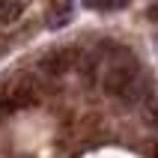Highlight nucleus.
Here are the masks:
<instances>
[{"label": "nucleus", "instance_id": "4", "mask_svg": "<svg viewBox=\"0 0 158 158\" xmlns=\"http://www.w3.org/2000/svg\"><path fill=\"white\" fill-rule=\"evenodd\" d=\"M24 12V6L18 3V0H0V24H12L18 21Z\"/></svg>", "mask_w": 158, "mask_h": 158}, {"label": "nucleus", "instance_id": "5", "mask_svg": "<svg viewBox=\"0 0 158 158\" xmlns=\"http://www.w3.org/2000/svg\"><path fill=\"white\" fill-rule=\"evenodd\" d=\"M84 3L96 12H114V9H123L128 0H84Z\"/></svg>", "mask_w": 158, "mask_h": 158}, {"label": "nucleus", "instance_id": "2", "mask_svg": "<svg viewBox=\"0 0 158 158\" xmlns=\"http://www.w3.org/2000/svg\"><path fill=\"white\" fill-rule=\"evenodd\" d=\"M42 69L51 72V75H63V72L69 69V51H54V54H48V57L42 60Z\"/></svg>", "mask_w": 158, "mask_h": 158}, {"label": "nucleus", "instance_id": "3", "mask_svg": "<svg viewBox=\"0 0 158 158\" xmlns=\"http://www.w3.org/2000/svg\"><path fill=\"white\" fill-rule=\"evenodd\" d=\"M69 18H72V3H69V0H63L60 6H54L51 12H48V27L57 30V27L69 24Z\"/></svg>", "mask_w": 158, "mask_h": 158}, {"label": "nucleus", "instance_id": "1", "mask_svg": "<svg viewBox=\"0 0 158 158\" xmlns=\"http://www.w3.org/2000/svg\"><path fill=\"white\" fill-rule=\"evenodd\" d=\"M102 87H105L107 96L119 98V102H134L143 89L140 69L134 63H114V66H107L105 78H102Z\"/></svg>", "mask_w": 158, "mask_h": 158}, {"label": "nucleus", "instance_id": "6", "mask_svg": "<svg viewBox=\"0 0 158 158\" xmlns=\"http://www.w3.org/2000/svg\"><path fill=\"white\" fill-rule=\"evenodd\" d=\"M12 107H15V105H12V98H0V119H3Z\"/></svg>", "mask_w": 158, "mask_h": 158}, {"label": "nucleus", "instance_id": "7", "mask_svg": "<svg viewBox=\"0 0 158 158\" xmlns=\"http://www.w3.org/2000/svg\"><path fill=\"white\" fill-rule=\"evenodd\" d=\"M146 18H149L152 24H158V0H155V3H152L149 9H146Z\"/></svg>", "mask_w": 158, "mask_h": 158}]
</instances>
